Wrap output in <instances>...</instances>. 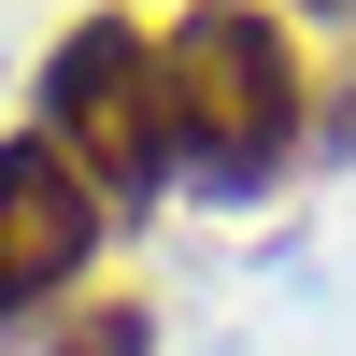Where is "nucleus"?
Returning <instances> with one entry per match:
<instances>
[{
	"label": "nucleus",
	"mask_w": 356,
	"mask_h": 356,
	"mask_svg": "<svg viewBox=\"0 0 356 356\" xmlns=\"http://www.w3.org/2000/svg\"><path fill=\"white\" fill-rule=\"evenodd\" d=\"M29 129H43L100 200H157V186H186V171H171L157 29H143V15H86V29H57V57H43V114H29Z\"/></svg>",
	"instance_id": "2"
},
{
	"label": "nucleus",
	"mask_w": 356,
	"mask_h": 356,
	"mask_svg": "<svg viewBox=\"0 0 356 356\" xmlns=\"http://www.w3.org/2000/svg\"><path fill=\"white\" fill-rule=\"evenodd\" d=\"M100 214H114V200L86 186V171L57 157L43 129H15V143H0V328H15L29 300H72V285H86Z\"/></svg>",
	"instance_id": "3"
},
{
	"label": "nucleus",
	"mask_w": 356,
	"mask_h": 356,
	"mask_svg": "<svg viewBox=\"0 0 356 356\" xmlns=\"http://www.w3.org/2000/svg\"><path fill=\"white\" fill-rule=\"evenodd\" d=\"M314 15H342V0H314Z\"/></svg>",
	"instance_id": "5"
},
{
	"label": "nucleus",
	"mask_w": 356,
	"mask_h": 356,
	"mask_svg": "<svg viewBox=\"0 0 356 356\" xmlns=\"http://www.w3.org/2000/svg\"><path fill=\"white\" fill-rule=\"evenodd\" d=\"M43 356H157V314H143V300H72L43 328Z\"/></svg>",
	"instance_id": "4"
},
{
	"label": "nucleus",
	"mask_w": 356,
	"mask_h": 356,
	"mask_svg": "<svg viewBox=\"0 0 356 356\" xmlns=\"http://www.w3.org/2000/svg\"><path fill=\"white\" fill-rule=\"evenodd\" d=\"M157 86H171V171L214 200H257L314 129V72L271 0H186L157 29Z\"/></svg>",
	"instance_id": "1"
}]
</instances>
